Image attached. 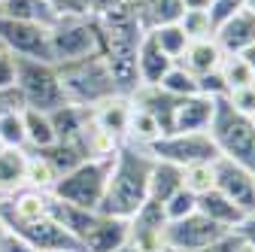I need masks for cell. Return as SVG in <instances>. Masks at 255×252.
<instances>
[{
  "instance_id": "6da1fadb",
  "label": "cell",
  "mask_w": 255,
  "mask_h": 252,
  "mask_svg": "<svg viewBox=\"0 0 255 252\" xmlns=\"http://www.w3.org/2000/svg\"><path fill=\"white\" fill-rule=\"evenodd\" d=\"M152 152L146 146L122 143L113 155L110 176H107V192L98 207V213L113 219H134V213L149 201V173H152Z\"/></svg>"
},
{
  "instance_id": "7a4b0ae2",
  "label": "cell",
  "mask_w": 255,
  "mask_h": 252,
  "mask_svg": "<svg viewBox=\"0 0 255 252\" xmlns=\"http://www.w3.org/2000/svg\"><path fill=\"white\" fill-rule=\"evenodd\" d=\"M101 30V55L110 64L113 82L119 88V94H131L140 88V76H137V52L140 43L146 37V30L137 24L134 12L128 3H122L119 9H110L107 15L94 18Z\"/></svg>"
},
{
  "instance_id": "3957f363",
  "label": "cell",
  "mask_w": 255,
  "mask_h": 252,
  "mask_svg": "<svg viewBox=\"0 0 255 252\" xmlns=\"http://www.w3.org/2000/svg\"><path fill=\"white\" fill-rule=\"evenodd\" d=\"M219 158H228L255 173V119L237 113L225 98L216 101L213 122L207 128Z\"/></svg>"
},
{
  "instance_id": "277c9868",
  "label": "cell",
  "mask_w": 255,
  "mask_h": 252,
  "mask_svg": "<svg viewBox=\"0 0 255 252\" xmlns=\"http://www.w3.org/2000/svg\"><path fill=\"white\" fill-rule=\"evenodd\" d=\"M55 70H58L67 104L91 110V107L104 104L107 98H113V94H119L113 73H110V64L104 61L101 52L79 58V61H67V64H55Z\"/></svg>"
},
{
  "instance_id": "5b68a950",
  "label": "cell",
  "mask_w": 255,
  "mask_h": 252,
  "mask_svg": "<svg viewBox=\"0 0 255 252\" xmlns=\"http://www.w3.org/2000/svg\"><path fill=\"white\" fill-rule=\"evenodd\" d=\"M110 164L113 158H88L79 167H73L70 173L58 176V182L52 185V198L73 204L79 210H94L98 213L104 192H107V176H110Z\"/></svg>"
},
{
  "instance_id": "8992f818",
  "label": "cell",
  "mask_w": 255,
  "mask_h": 252,
  "mask_svg": "<svg viewBox=\"0 0 255 252\" xmlns=\"http://www.w3.org/2000/svg\"><path fill=\"white\" fill-rule=\"evenodd\" d=\"M15 91L21 94V104L27 110L55 113L58 107L67 104L58 70H55V64H46V61L15 58Z\"/></svg>"
},
{
  "instance_id": "52a82bcc",
  "label": "cell",
  "mask_w": 255,
  "mask_h": 252,
  "mask_svg": "<svg viewBox=\"0 0 255 252\" xmlns=\"http://www.w3.org/2000/svg\"><path fill=\"white\" fill-rule=\"evenodd\" d=\"M52 64H67L101 52V30L91 15H58L49 27Z\"/></svg>"
},
{
  "instance_id": "ba28073f",
  "label": "cell",
  "mask_w": 255,
  "mask_h": 252,
  "mask_svg": "<svg viewBox=\"0 0 255 252\" xmlns=\"http://www.w3.org/2000/svg\"><path fill=\"white\" fill-rule=\"evenodd\" d=\"M146 149L152 152L155 161H170L176 167L198 164V161H216L219 158V152H216V146H213L207 131H198V134H164V137H158Z\"/></svg>"
},
{
  "instance_id": "9c48e42d",
  "label": "cell",
  "mask_w": 255,
  "mask_h": 252,
  "mask_svg": "<svg viewBox=\"0 0 255 252\" xmlns=\"http://www.w3.org/2000/svg\"><path fill=\"white\" fill-rule=\"evenodd\" d=\"M0 43L15 58H30V61H46V64H52L49 27H43V24L0 15Z\"/></svg>"
},
{
  "instance_id": "30bf717a",
  "label": "cell",
  "mask_w": 255,
  "mask_h": 252,
  "mask_svg": "<svg viewBox=\"0 0 255 252\" xmlns=\"http://www.w3.org/2000/svg\"><path fill=\"white\" fill-rule=\"evenodd\" d=\"M231 234L228 228H222L216 222H210L207 216L191 213L185 219H176V222H167L164 228V246L176 249V252H198L204 246H210L213 240Z\"/></svg>"
},
{
  "instance_id": "8fae6325",
  "label": "cell",
  "mask_w": 255,
  "mask_h": 252,
  "mask_svg": "<svg viewBox=\"0 0 255 252\" xmlns=\"http://www.w3.org/2000/svg\"><path fill=\"white\" fill-rule=\"evenodd\" d=\"M6 231L18 234L24 243H30L37 252H85L82 243L64 225H58L52 216L34 219V222H21V225H9Z\"/></svg>"
},
{
  "instance_id": "7c38bea8",
  "label": "cell",
  "mask_w": 255,
  "mask_h": 252,
  "mask_svg": "<svg viewBox=\"0 0 255 252\" xmlns=\"http://www.w3.org/2000/svg\"><path fill=\"white\" fill-rule=\"evenodd\" d=\"M213 170H216V192L237 204L246 216L255 213V173L228 158H216Z\"/></svg>"
},
{
  "instance_id": "4fadbf2b",
  "label": "cell",
  "mask_w": 255,
  "mask_h": 252,
  "mask_svg": "<svg viewBox=\"0 0 255 252\" xmlns=\"http://www.w3.org/2000/svg\"><path fill=\"white\" fill-rule=\"evenodd\" d=\"M213 40H216V46L225 52V55L246 52L249 46H255V12L240 9V12L228 15L225 21H219Z\"/></svg>"
},
{
  "instance_id": "5bb4252c",
  "label": "cell",
  "mask_w": 255,
  "mask_h": 252,
  "mask_svg": "<svg viewBox=\"0 0 255 252\" xmlns=\"http://www.w3.org/2000/svg\"><path fill=\"white\" fill-rule=\"evenodd\" d=\"M128 243V222L125 219H113L98 213L94 222L88 225L85 237H82V249L85 252H119Z\"/></svg>"
},
{
  "instance_id": "9a60e30c",
  "label": "cell",
  "mask_w": 255,
  "mask_h": 252,
  "mask_svg": "<svg viewBox=\"0 0 255 252\" xmlns=\"http://www.w3.org/2000/svg\"><path fill=\"white\" fill-rule=\"evenodd\" d=\"M131 98L128 94H113L104 104L91 107V125L94 128L107 131L110 137H116L119 143H125V134H128V122H131Z\"/></svg>"
},
{
  "instance_id": "2e32d148",
  "label": "cell",
  "mask_w": 255,
  "mask_h": 252,
  "mask_svg": "<svg viewBox=\"0 0 255 252\" xmlns=\"http://www.w3.org/2000/svg\"><path fill=\"white\" fill-rule=\"evenodd\" d=\"M213 107H216V101L204 98V94L182 98L176 113H173V131L170 134H198V131H207L210 122H213Z\"/></svg>"
},
{
  "instance_id": "e0dca14e",
  "label": "cell",
  "mask_w": 255,
  "mask_h": 252,
  "mask_svg": "<svg viewBox=\"0 0 255 252\" xmlns=\"http://www.w3.org/2000/svg\"><path fill=\"white\" fill-rule=\"evenodd\" d=\"M128 6H131L137 24L146 30H155L161 24H176L185 12L182 0H128Z\"/></svg>"
},
{
  "instance_id": "ac0fdd59",
  "label": "cell",
  "mask_w": 255,
  "mask_h": 252,
  "mask_svg": "<svg viewBox=\"0 0 255 252\" xmlns=\"http://www.w3.org/2000/svg\"><path fill=\"white\" fill-rule=\"evenodd\" d=\"M222 61H225V52L216 46V40H191V43L185 46V52L179 55L176 64L185 67L191 76L198 79V76H207V73L219 70Z\"/></svg>"
},
{
  "instance_id": "d6986e66",
  "label": "cell",
  "mask_w": 255,
  "mask_h": 252,
  "mask_svg": "<svg viewBox=\"0 0 255 252\" xmlns=\"http://www.w3.org/2000/svg\"><path fill=\"white\" fill-rule=\"evenodd\" d=\"M173 67V61L158 49V43L152 40V34L143 37L140 43V52H137V76H140V85H158L161 76Z\"/></svg>"
},
{
  "instance_id": "ffe728a7",
  "label": "cell",
  "mask_w": 255,
  "mask_h": 252,
  "mask_svg": "<svg viewBox=\"0 0 255 252\" xmlns=\"http://www.w3.org/2000/svg\"><path fill=\"white\" fill-rule=\"evenodd\" d=\"M49 119H52L58 143H67V140H79L85 134L88 122H91V110L88 107H76V104H64L55 113H49Z\"/></svg>"
},
{
  "instance_id": "44dd1931",
  "label": "cell",
  "mask_w": 255,
  "mask_h": 252,
  "mask_svg": "<svg viewBox=\"0 0 255 252\" xmlns=\"http://www.w3.org/2000/svg\"><path fill=\"white\" fill-rule=\"evenodd\" d=\"M198 213L207 216L210 222H216V225H222V228H228V231H234V228L243 222V216H246L237 204H231L225 195H219L216 188L198 198Z\"/></svg>"
},
{
  "instance_id": "7402d4cb",
  "label": "cell",
  "mask_w": 255,
  "mask_h": 252,
  "mask_svg": "<svg viewBox=\"0 0 255 252\" xmlns=\"http://www.w3.org/2000/svg\"><path fill=\"white\" fill-rule=\"evenodd\" d=\"M182 188V167L170 161H155L149 173V201L155 204H167L176 192Z\"/></svg>"
},
{
  "instance_id": "603a6c76",
  "label": "cell",
  "mask_w": 255,
  "mask_h": 252,
  "mask_svg": "<svg viewBox=\"0 0 255 252\" xmlns=\"http://www.w3.org/2000/svg\"><path fill=\"white\" fill-rule=\"evenodd\" d=\"M21 119H24V149H27V152H43V149H49L52 143H58L49 113L27 110V107H24V110H21Z\"/></svg>"
},
{
  "instance_id": "cb8c5ba5",
  "label": "cell",
  "mask_w": 255,
  "mask_h": 252,
  "mask_svg": "<svg viewBox=\"0 0 255 252\" xmlns=\"http://www.w3.org/2000/svg\"><path fill=\"white\" fill-rule=\"evenodd\" d=\"M24 167H27V149H0V195H12L24 188Z\"/></svg>"
},
{
  "instance_id": "d4e9b609",
  "label": "cell",
  "mask_w": 255,
  "mask_h": 252,
  "mask_svg": "<svg viewBox=\"0 0 255 252\" xmlns=\"http://www.w3.org/2000/svg\"><path fill=\"white\" fill-rule=\"evenodd\" d=\"M49 216L55 219L58 225H64L79 243H82V237H85V231H88V225L94 222V210H79V207H73V204H64V201H58V198H52L49 201Z\"/></svg>"
},
{
  "instance_id": "484cf974",
  "label": "cell",
  "mask_w": 255,
  "mask_h": 252,
  "mask_svg": "<svg viewBox=\"0 0 255 252\" xmlns=\"http://www.w3.org/2000/svg\"><path fill=\"white\" fill-rule=\"evenodd\" d=\"M3 15L18 18V21H34V24H43V27H52L55 18H58V12L49 0H6Z\"/></svg>"
},
{
  "instance_id": "4316f807",
  "label": "cell",
  "mask_w": 255,
  "mask_h": 252,
  "mask_svg": "<svg viewBox=\"0 0 255 252\" xmlns=\"http://www.w3.org/2000/svg\"><path fill=\"white\" fill-rule=\"evenodd\" d=\"M134 104V101H131ZM158 137H164L161 125H158L146 110H140L134 104L131 110V122H128V134H125V143H134V146H152Z\"/></svg>"
},
{
  "instance_id": "83f0119b",
  "label": "cell",
  "mask_w": 255,
  "mask_h": 252,
  "mask_svg": "<svg viewBox=\"0 0 255 252\" xmlns=\"http://www.w3.org/2000/svg\"><path fill=\"white\" fill-rule=\"evenodd\" d=\"M58 182L55 167L43 158L40 152H27V167H24V188H37V192H52Z\"/></svg>"
},
{
  "instance_id": "f1b7e54d",
  "label": "cell",
  "mask_w": 255,
  "mask_h": 252,
  "mask_svg": "<svg viewBox=\"0 0 255 252\" xmlns=\"http://www.w3.org/2000/svg\"><path fill=\"white\" fill-rule=\"evenodd\" d=\"M182 188L188 195H207L216 188V170H213V161H198V164H185L182 167Z\"/></svg>"
},
{
  "instance_id": "f546056e",
  "label": "cell",
  "mask_w": 255,
  "mask_h": 252,
  "mask_svg": "<svg viewBox=\"0 0 255 252\" xmlns=\"http://www.w3.org/2000/svg\"><path fill=\"white\" fill-rule=\"evenodd\" d=\"M149 34H152V40L158 43V49H161L170 61H179V55L188 46V37H185V30L179 27V21L176 24H161V27L149 30Z\"/></svg>"
},
{
  "instance_id": "4dcf8cb0",
  "label": "cell",
  "mask_w": 255,
  "mask_h": 252,
  "mask_svg": "<svg viewBox=\"0 0 255 252\" xmlns=\"http://www.w3.org/2000/svg\"><path fill=\"white\" fill-rule=\"evenodd\" d=\"M158 88L173 94V98H191V94H198V79L191 76L185 67H179L173 61V67L161 76V82H158Z\"/></svg>"
},
{
  "instance_id": "1f68e13d",
  "label": "cell",
  "mask_w": 255,
  "mask_h": 252,
  "mask_svg": "<svg viewBox=\"0 0 255 252\" xmlns=\"http://www.w3.org/2000/svg\"><path fill=\"white\" fill-rule=\"evenodd\" d=\"M179 27L185 30L188 43L191 40H213V34H216V24L210 18V9H185L182 18H179Z\"/></svg>"
},
{
  "instance_id": "d6a6232c",
  "label": "cell",
  "mask_w": 255,
  "mask_h": 252,
  "mask_svg": "<svg viewBox=\"0 0 255 252\" xmlns=\"http://www.w3.org/2000/svg\"><path fill=\"white\" fill-rule=\"evenodd\" d=\"M219 73H222V79H225L228 91H234V88H246V85H255V76H252V70L246 67V61H243L240 55H225V61H222Z\"/></svg>"
},
{
  "instance_id": "836d02e7",
  "label": "cell",
  "mask_w": 255,
  "mask_h": 252,
  "mask_svg": "<svg viewBox=\"0 0 255 252\" xmlns=\"http://www.w3.org/2000/svg\"><path fill=\"white\" fill-rule=\"evenodd\" d=\"M0 143L6 149H24V119L21 110L0 113Z\"/></svg>"
},
{
  "instance_id": "e575fe53",
  "label": "cell",
  "mask_w": 255,
  "mask_h": 252,
  "mask_svg": "<svg viewBox=\"0 0 255 252\" xmlns=\"http://www.w3.org/2000/svg\"><path fill=\"white\" fill-rule=\"evenodd\" d=\"M191 213H198V198L195 195H188L185 188H179V192L164 204V216H167V222H176V219H185Z\"/></svg>"
},
{
  "instance_id": "d590c367",
  "label": "cell",
  "mask_w": 255,
  "mask_h": 252,
  "mask_svg": "<svg viewBox=\"0 0 255 252\" xmlns=\"http://www.w3.org/2000/svg\"><path fill=\"white\" fill-rule=\"evenodd\" d=\"M225 101H228L237 113L255 119V85H246V88H234V91H228V98H225Z\"/></svg>"
},
{
  "instance_id": "8d00e7d4",
  "label": "cell",
  "mask_w": 255,
  "mask_h": 252,
  "mask_svg": "<svg viewBox=\"0 0 255 252\" xmlns=\"http://www.w3.org/2000/svg\"><path fill=\"white\" fill-rule=\"evenodd\" d=\"M243 3H246V0H210V18H213V24H219V21H225L228 15L240 12Z\"/></svg>"
},
{
  "instance_id": "74e56055",
  "label": "cell",
  "mask_w": 255,
  "mask_h": 252,
  "mask_svg": "<svg viewBox=\"0 0 255 252\" xmlns=\"http://www.w3.org/2000/svg\"><path fill=\"white\" fill-rule=\"evenodd\" d=\"M15 88V55L0 52V91Z\"/></svg>"
},
{
  "instance_id": "f35d334b",
  "label": "cell",
  "mask_w": 255,
  "mask_h": 252,
  "mask_svg": "<svg viewBox=\"0 0 255 252\" xmlns=\"http://www.w3.org/2000/svg\"><path fill=\"white\" fill-rule=\"evenodd\" d=\"M234 234H237V240H240L246 249H252V252H255V213L243 216V222L234 228Z\"/></svg>"
},
{
  "instance_id": "ab89813d",
  "label": "cell",
  "mask_w": 255,
  "mask_h": 252,
  "mask_svg": "<svg viewBox=\"0 0 255 252\" xmlns=\"http://www.w3.org/2000/svg\"><path fill=\"white\" fill-rule=\"evenodd\" d=\"M122 3H128V0H88V3H85V15L101 18V15H107L110 9H119Z\"/></svg>"
},
{
  "instance_id": "60d3db41",
  "label": "cell",
  "mask_w": 255,
  "mask_h": 252,
  "mask_svg": "<svg viewBox=\"0 0 255 252\" xmlns=\"http://www.w3.org/2000/svg\"><path fill=\"white\" fill-rule=\"evenodd\" d=\"M237 249H240V240H237V234L231 231V234L213 240L210 246H204V249H198V252H237Z\"/></svg>"
},
{
  "instance_id": "b9f144b4",
  "label": "cell",
  "mask_w": 255,
  "mask_h": 252,
  "mask_svg": "<svg viewBox=\"0 0 255 252\" xmlns=\"http://www.w3.org/2000/svg\"><path fill=\"white\" fill-rule=\"evenodd\" d=\"M49 3L55 6V12L58 15H85V3L88 0H49Z\"/></svg>"
},
{
  "instance_id": "7bdbcfd3",
  "label": "cell",
  "mask_w": 255,
  "mask_h": 252,
  "mask_svg": "<svg viewBox=\"0 0 255 252\" xmlns=\"http://www.w3.org/2000/svg\"><path fill=\"white\" fill-rule=\"evenodd\" d=\"M0 252H37L30 243H24L18 234H12V231H6V237H3V243H0Z\"/></svg>"
},
{
  "instance_id": "ee69618b",
  "label": "cell",
  "mask_w": 255,
  "mask_h": 252,
  "mask_svg": "<svg viewBox=\"0 0 255 252\" xmlns=\"http://www.w3.org/2000/svg\"><path fill=\"white\" fill-rule=\"evenodd\" d=\"M240 58L246 61V67L252 70V76H255V46H249L246 52H240Z\"/></svg>"
},
{
  "instance_id": "f6af8a7d",
  "label": "cell",
  "mask_w": 255,
  "mask_h": 252,
  "mask_svg": "<svg viewBox=\"0 0 255 252\" xmlns=\"http://www.w3.org/2000/svg\"><path fill=\"white\" fill-rule=\"evenodd\" d=\"M185 9H210V0H182Z\"/></svg>"
},
{
  "instance_id": "bcb514c9",
  "label": "cell",
  "mask_w": 255,
  "mask_h": 252,
  "mask_svg": "<svg viewBox=\"0 0 255 252\" xmlns=\"http://www.w3.org/2000/svg\"><path fill=\"white\" fill-rule=\"evenodd\" d=\"M3 237H6V225H3V219H0V243H3Z\"/></svg>"
},
{
  "instance_id": "7dc6e473",
  "label": "cell",
  "mask_w": 255,
  "mask_h": 252,
  "mask_svg": "<svg viewBox=\"0 0 255 252\" xmlns=\"http://www.w3.org/2000/svg\"><path fill=\"white\" fill-rule=\"evenodd\" d=\"M243 9H249V12H255V0H246V3H243Z\"/></svg>"
},
{
  "instance_id": "c3c4849f",
  "label": "cell",
  "mask_w": 255,
  "mask_h": 252,
  "mask_svg": "<svg viewBox=\"0 0 255 252\" xmlns=\"http://www.w3.org/2000/svg\"><path fill=\"white\" fill-rule=\"evenodd\" d=\"M237 252H252V249H246V246H243V243H240V249H237Z\"/></svg>"
},
{
  "instance_id": "681fc988",
  "label": "cell",
  "mask_w": 255,
  "mask_h": 252,
  "mask_svg": "<svg viewBox=\"0 0 255 252\" xmlns=\"http://www.w3.org/2000/svg\"><path fill=\"white\" fill-rule=\"evenodd\" d=\"M161 252H176V249H170V246H164V249H161Z\"/></svg>"
},
{
  "instance_id": "f907efd6",
  "label": "cell",
  "mask_w": 255,
  "mask_h": 252,
  "mask_svg": "<svg viewBox=\"0 0 255 252\" xmlns=\"http://www.w3.org/2000/svg\"><path fill=\"white\" fill-rule=\"evenodd\" d=\"M0 52H6V49H3V43H0Z\"/></svg>"
},
{
  "instance_id": "816d5d0a",
  "label": "cell",
  "mask_w": 255,
  "mask_h": 252,
  "mask_svg": "<svg viewBox=\"0 0 255 252\" xmlns=\"http://www.w3.org/2000/svg\"><path fill=\"white\" fill-rule=\"evenodd\" d=\"M119 252H131V249H119Z\"/></svg>"
},
{
  "instance_id": "f5cc1de1",
  "label": "cell",
  "mask_w": 255,
  "mask_h": 252,
  "mask_svg": "<svg viewBox=\"0 0 255 252\" xmlns=\"http://www.w3.org/2000/svg\"><path fill=\"white\" fill-rule=\"evenodd\" d=\"M3 3H6V0H0V6H3Z\"/></svg>"
},
{
  "instance_id": "db71d44e",
  "label": "cell",
  "mask_w": 255,
  "mask_h": 252,
  "mask_svg": "<svg viewBox=\"0 0 255 252\" xmlns=\"http://www.w3.org/2000/svg\"><path fill=\"white\" fill-rule=\"evenodd\" d=\"M0 15H3V6H0Z\"/></svg>"
},
{
  "instance_id": "11a10c76",
  "label": "cell",
  "mask_w": 255,
  "mask_h": 252,
  "mask_svg": "<svg viewBox=\"0 0 255 252\" xmlns=\"http://www.w3.org/2000/svg\"><path fill=\"white\" fill-rule=\"evenodd\" d=\"M0 149H3V143H0Z\"/></svg>"
},
{
  "instance_id": "9f6ffc18",
  "label": "cell",
  "mask_w": 255,
  "mask_h": 252,
  "mask_svg": "<svg viewBox=\"0 0 255 252\" xmlns=\"http://www.w3.org/2000/svg\"><path fill=\"white\" fill-rule=\"evenodd\" d=\"M0 201H3V195H0Z\"/></svg>"
}]
</instances>
